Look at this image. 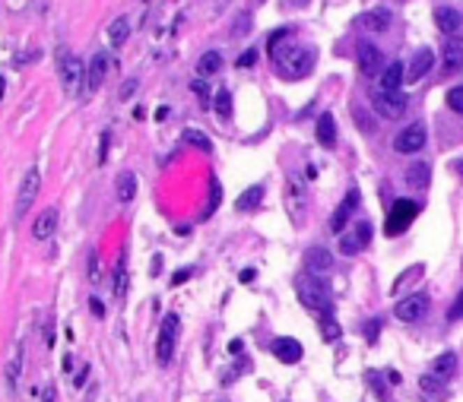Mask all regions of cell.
Listing matches in <instances>:
<instances>
[{
	"mask_svg": "<svg viewBox=\"0 0 463 402\" xmlns=\"http://www.w3.org/2000/svg\"><path fill=\"white\" fill-rule=\"evenodd\" d=\"M298 298H302V304L308 307V311H314V314L321 317H330L333 314V292L330 285H327L324 279H318V276H304V279H298Z\"/></svg>",
	"mask_w": 463,
	"mask_h": 402,
	"instance_id": "cell-1",
	"label": "cell"
},
{
	"mask_svg": "<svg viewBox=\"0 0 463 402\" xmlns=\"http://www.w3.org/2000/svg\"><path fill=\"white\" fill-rule=\"evenodd\" d=\"M273 61H277L279 73H283L286 80H302V76L314 67V48H308V45H298V48L286 51V57H273Z\"/></svg>",
	"mask_w": 463,
	"mask_h": 402,
	"instance_id": "cell-2",
	"label": "cell"
},
{
	"mask_svg": "<svg viewBox=\"0 0 463 402\" xmlns=\"http://www.w3.org/2000/svg\"><path fill=\"white\" fill-rule=\"evenodd\" d=\"M416 212H419V203L416 200H397L394 206H390L388 218H384V234L388 238H397V234H403L409 228V222L416 218Z\"/></svg>",
	"mask_w": 463,
	"mask_h": 402,
	"instance_id": "cell-3",
	"label": "cell"
},
{
	"mask_svg": "<svg viewBox=\"0 0 463 402\" xmlns=\"http://www.w3.org/2000/svg\"><path fill=\"white\" fill-rule=\"evenodd\" d=\"M178 327H181V320H178V314H168L166 320H162V327H159V339H156V362L166 368L168 362H172V355H175V342H178Z\"/></svg>",
	"mask_w": 463,
	"mask_h": 402,
	"instance_id": "cell-4",
	"label": "cell"
},
{
	"mask_svg": "<svg viewBox=\"0 0 463 402\" xmlns=\"http://www.w3.org/2000/svg\"><path fill=\"white\" fill-rule=\"evenodd\" d=\"M38 191H42V171L29 168L20 181V193H16V218H22L32 209V203L38 200Z\"/></svg>",
	"mask_w": 463,
	"mask_h": 402,
	"instance_id": "cell-5",
	"label": "cell"
},
{
	"mask_svg": "<svg viewBox=\"0 0 463 402\" xmlns=\"http://www.w3.org/2000/svg\"><path fill=\"white\" fill-rule=\"evenodd\" d=\"M61 82L70 96H80V89H83V82H86V70H83V61L76 54L61 57Z\"/></svg>",
	"mask_w": 463,
	"mask_h": 402,
	"instance_id": "cell-6",
	"label": "cell"
},
{
	"mask_svg": "<svg viewBox=\"0 0 463 402\" xmlns=\"http://www.w3.org/2000/svg\"><path fill=\"white\" fill-rule=\"evenodd\" d=\"M372 241V225L368 222H355L353 232H343L339 234V253H346V257H353V253H359L362 247Z\"/></svg>",
	"mask_w": 463,
	"mask_h": 402,
	"instance_id": "cell-7",
	"label": "cell"
},
{
	"mask_svg": "<svg viewBox=\"0 0 463 402\" xmlns=\"http://www.w3.org/2000/svg\"><path fill=\"white\" fill-rule=\"evenodd\" d=\"M381 67H384V54H381V48H378V45H372V41H362V45H359V70H362V76L378 80Z\"/></svg>",
	"mask_w": 463,
	"mask_h": 402,
	"instance_id": "cell-8",
	"label": "cell"
},
{
	"mask_svg": "<svg viewBox=\"0 0 463 402\" xmlns=\"http://www.w3.org/2000/svg\"><path fill=\"white\" fill-rule=\"evenodd\" d=\"M422 146H425V127H422V124L403 127L394 140V149L400 152V156H413V152H419Z\"/></svg>",
	"mask_w": 463,
	"mask_h": 402,
	"instance_id": "cell-9",
	"label": "cell"
},
{
	"mask_svg": "<svg viewBox=\"0 0 463 402\" xmlns=\"http://www.w3.org/2000/svg\"><path fill=\"white\" fill-rule=\"evenodd\" d=\"M374 108L384 117H400L406 111V96L403 92H372Z\"/></svg>",
	"mask_w": 463,
	"mask_h": 402,
	"instance_id": "cell-10",
	"label": "cell"
},
{
	"mask_svg": "<svg viewBox=\"0 0 463 402\" xmlns=\"http://www.w3.org/2000/svg\"><path fill=\"white\" fill-rule=\"evenodd\" d=\"M355 206H359V191H355V187H349V191H346V197H343V203H339V209L333 212V218H330V232L333 234H343L346 232V222H349V216L355 212Z\"/></svg>",
	"mask_w": 463,
	"mask_h": 402,
	"instance_id": "cell-11",
	"label": "cell"
},
{
	"mask_svg": "<svg viewBox=\"0 0 463 402\" xmlns=\"http://www.w3.org/2000/svg\"><path fill=\"white\" fill-rule=\"evenodd\" d=\"M403 82H406V67H403L400 61H394L378 80H374V92H400Z\"/></svg>",
	"mask_w": 463,
	"mask_h": 402,
	"instance_id": "cell-12",
	"label": "cell"
},
{
	"mask_svg": "<svg viewBox=\"0 0 463 402\" xmlns=\"http://www.w3.org/2000/svg\"><path fill=\"white\" fill-rule=\"evenodd\" d=\"M441 70L448 76H454L463 70V38H454V35L448 38V45H444V51H441Z\"/></svg>",
	"mask_w": 463,
	"mask_h": 402,
	"instance_id": "cell-13",
	"label": "cell"
},
{
	"mask_svg": "<svg viewBox=\"0 0 463 402\" xmlns=\"http://www.w3.org/2000/svg\"><path fill=\"white\" fill-rule=\"evenodd\" d=\"M286 209H289V216L295 218V222H302V216H304V184L298 181V177H289V181H286Z\"/></svg>",
	"mask_w": 463,
	"mask_h": 402,
	"instance_id": "cell-14",
	"label": "cell"
},
{
	"mask_svg": "<svg viewBox=\"0 0 463 402\" xmlns=\"http://www.w3.org/2000/svg\"><path fill=\"white\" fill-rule=\"evenodd\" d=\"M270 348H273V355H277L283 364H298V362H302V355H304L302 352V342L289 339V336H279V339H273V345H270Z\"/></svg>",
	"mask_w": 463,
	"mask_h": 402,
	"instance_id": "cell-15",
	"label": "cell"
},
{
	"mask_svg": "<svg viewBox=\"0 0 463 402\" xmlns=\"http://www.w3.org/2000/svg\"><path fill=\"white\" fill-rule=\"evenodd\" d=\"M425 304H429L425 295H409V298H403L400 304L394 307V314L400 317L403 323H413V320H419V317L425 314Z\"/></svg>",
	"mask_w": 463,
	"mask_h": 402,
	"instance_id": "cell-16",
	"label": "cell"
},
{
	"mask_svg": "<svg viewBox=\"0 0 463 402\" xmlns=\"http://www.w3.org/2000/svg\"><path fill=\"white\" fill-rule=\"evenodd\" d=\"M435 67V54H432L429 48H422L413 54V61L406 64V82H419L422 76L429 73V70Z\"/></svg>",
	"mask_w": 463,
	"mask_h": 402,
	"instance_id": "cell-17",
	"label": "cell"
},
{
	"mask_svg": "<svg viewBox=\"0 0 463 402\" xmlns=\"http://www.w3.org/2000/svg\"><path fill=\"white\" fill-rule=\"evenodd\" d=\"M304 266H308V273H330L333 269V253L327 247H308L304 253Z\"/></svg>",
	"mask_w": 463,
	"mask_h": 402,
	"instance_id": "cell-18",
	"label": "cell"
},
{
	"mask_svg": "<svg viewBox=\"0 0 463 402\" xmlns=\"http://www.w3.org/2000/svg\"><path fill=\"white\" fill-rule=\"evenodd\" d=\"M105 73H108V54H105V51H96L89 70H86V89H92V92H96V89L105 82Z\"/></svg>",
	"mask_w": 463,
	"mask_h": 402,
	"instance_id": "cell-19",
	"label": "cell"
},
{
	"mask_svg": "<svg viewBox=\"0 0 463 402\" xmlns=\"http://www.w3.org/2000/svg\"><path fill=\"white\" fill-rule=\"evenodd\" d=\"M54 232H57V209H54V206H48L42 216L35 218L32 234H35V241H48Z\"/></svg>",
	"mask_w": 463,
	"mask_h": 402,
	"instance_id": "cell-20",
	"label": "cell"
},
{
	"mask_svg": "<svg viewBox=\"0 0 463 402\" xmlns=\"http://www.w3.org/2000/svg\"><path fill=\"white\" fill-rule=\"evenodd\" d=\"M314 137H318L321 146H337V121H333L330 111H324V114L318 117V127H314Z\"/></svg>",
	"mask_w": 463,
	"mask_h": 402,
	"instance_id": "cell-21",
	"label": "cell"
},
{
	"mask_svg": "<svg viewBox=\"0 0 463 402\" xmlns=\"http://www.w3.org/2000/svg\"><path fill=\"white\" fill-rule=\"evenodd\" d=\"M359 26L368 29V32H388L390 29V10H384V7L368 10V13H362Z\"/></svg>",
	"mask_w": 463,
	"mask_h": 402,
	"instance_id": "cell-22",
	"label": "cell"
},
{
	"mask_svg": "<svg viewBox=\"0 0 463 402\" xmlns=\"http://www.w3.org/2000/svg\"><path fill=\"white\" fill-rule=\"evenodd\" d=\"M435 26L441 29L444 35H454L457 29H460V13H457V10H450V7H438L435 10Z\"/></svg>",
	"mask_w": 463,
	"mask_h": 402,
	"instance_id": "cell-23",
	"label": "cell"
},
{
	"mask_svg": "<svg viewBox=\"0 0 463 402\" xmlns=\"http://www.w3.org/2000/svg\"><path fill=\"white\" fill-rule=\"evenodd\" d=\"M222 70V54L219 51H203L200 54V61H197V76H216Z\"/></svg>",
	"mask_w": 463,
	"mask_h": 402,
	"instance_id": "cell-24",
	"label": "cell"
},
{
	"mask_svg": "<svg viewBox=\"0 0 463 402\" xmlns=\"http://www.w3.org/2000/svg\"><path fill=\"white\" fill-rule=\"evenodd\" d=\"M127 35H131V22H127V16H118V20L108 26V41L111 48H121L127 41Z\"/></svg>",
	"mask_w": 463,
	"mask_h": 402,
	"instance_id": "cell-25",
	"label": "cell"
},
{
	"mask_svg": "<svg viewBox=\"0 0 463 402\" xmlns=\"http://www.w3.org/2000/svg\"><path fill=\"white\" fill-rule=\"evenodd\" d=\"M133 197H137V174H133V171H124V174L118 177V200L121 203H133Z\"/></svg>",
	"mask_w": 463,
	"mask_h": 402,
	"instance_id": "cell-26",
	"label": "cell"
},
{
	"mask_svg": "<svg viewBox=\"0 0 463 402\" xmlns=\"http://www.w3.org/2000/svg\"><path fill=\"white\" fill-rule=\"evenodd\" d=\"M406 181L413 187H429V181H432V168L425 162H413L409 165V171H406Z\"/></svg>",
	"mask_w": 463,
	"mask_h": 402,
	"instance_id": "cell-27",
	"label": "cell"
},
{
	"mask_svg": "<svg viewBox=\"0 0 463 402\" xmlns=\"http://www.w3.org/2000/svg\"><path fill=\"white\" fill-rule=\"evenodd\" d=\"M260 200H263V184H254V187H248V191L238 197L235 206L242 212H251V209H257V203H260Z\"/></svg>",
	"mask_w": 463,
	"mask_h": 402,
	"instance_id": "cell-28",
	"label": "cell"
},
{
	"mask_svg": "<svg viewBox=\"0 0 463 402\" xmlns=\"http://www.w3.org/2000/svg\"><path fill=\"white\" fill-rule=\"evenodd\" d=\"M432 371H435L438 377H454V371H457V355H454V352L438 355L435 364H432Z\"/></svg>",
	"mask_w": 463,
	"mask_h": 402,
	"instance_id": "cell-29",
	"label": "cell"
},
{
	"mask_svg": "<svg viewBox=\"0 0 463 402\" xmlns=\"http://www.w3.org/2000/svg\"><path fill=\"white\" fill-rule=\"evenodd\" d=\"M3 377H7V387L16 389V383H20V377H22V348H20V352H13V358L7 362Z\"/></svg>",
	"mask_w": 463,
	"mask_h": 402,
	"instance_id": "cell-30",
	"label": "cell"
},
{
	"mask_svg": "<svg viewBox=\"0 0 463 402\" xmlns=\"http://www.w3.org/2000/svg\"><path fill=\"white\" fill-rule=\"evenodd\" d=\"M127 295V266L124 260H118V269H115V298H124Z\"/></svg>",
	"mask_w": 463,
	"mask_h": 402,
	"instance_id": "cell-31",
	"label": "cell"
},
{
	"mask_svg": "<svg viewBox=\"0 0 463 402\" xmlns=\"http://www.w3.org/2000/svg\"><path fill=\"white\" fill-rule=\"evenodd\" d=\"M444 102H448V108L454 111V114H463V86L448 89V96H444Z\"/></svg>",
	"mask_w": 463,
	"mask_h": 402,
	"instance_id": "cell-32",
	"label": "cell"
},
{
	"mask_svg": "<svg viewBox=\"0 0 463 402\" xmlns=\"http://www.w3.org/2000/svg\"><path fill=\"white\" fill-rule=\"evenodd\" d=\"M216 114L219 117L232 114V96H228V89H219V92H216Z\"/></svg>",
	"mask_w": 463,
	"mask_h": 402,
	"instance_id": "cell-33",
	"label": "cell"
},
{
	"mask_svg": "<svg viewBox=\"0 0 463 402\" xmlns=\"http://www.w3.org/2000/svg\"><path fill=\"white\" fill-rule=\"evenodd\" d=\"M184 140H187V143H191V146H200L203 152H213V143H210V140L203 137L200 130H187V133H184Z\"/></svg>",
	"mask_w": 463,
	"mask_h": 402,
	"instance_id": "cell-34",
	"label": "cell"
},
{
	"mask_svg": "<svg viewBox=\"0 0 463 402\" xmlns=\"http://www.w3.org/2000/svg\"><path fill=\"white\" fill-rule=\"evenodd\" d=\"M419 383H422V389H425V393H444L441 380H435V374H425V377H419Z\"/></svg>",
	"mask_w": 463,
	"mask_h": 402,
	"instance_id": "cell-35",
	"label": "cell"
},
{
	"mask_svg": "<svg viewBox=\"0 0 463 402\" xmlns=\"http://www.w3.org/2000/svg\"><path fill=\"white\" fill-rule=\"evenodd\" d=\"M108 140H111V133L105 130V133H102V146H98V165L108 162Z\"/></svg>",
	"mask_w": 463,
	"mask_h": 402,
	"instance_id": "cell-36",
	"label": "cell"
},
{
	"mask_svg": "<svg viewBox=\"0 0 463 402\" xmlns=\"http://www.w3.org/2000/svg\"><path fill=\"white\" fill-rule=\"evenodd\" d=\"M133 92H137V80H127L124 86H121V102H127V98H131Z\"/></svg>",
	"mask_w": 463,
	"mask_h": 402,
	"instance_id": "cell-37",
	"label": "cell"
},
{
	"mask_svg": "<svg viewBox=\"0 0 463 402\" xmlns=\"http://www.w3.org/2000/svg\"><path fill=\"white\" fill-rule=\"evenodd\" d=\"M89 279L92 282L98 279V253H92V257H89Z\"/></svg>",
	"mask_w": 463,
	"mask_h": 402,
	"instance_id": "cell-38",
	"label": "cell"
},
{
	"mask_svg": "<svg viewBox=\"0 0 463 402\" xmlns=\"http://www.w3.org/2000/svg\"><path fill=\"white\" fill-rule=\"evenodd\" d=\"M89 311H92V317H105V307H102V301H98V298L89 301Z\"/></svg>",
	"mask_w": 463,
	"mask_h": 402,
	"instance_id": "cell-39",
	"label": "cell"
},
{
	"mask_svg": "<svg viewBox=\"0 0 463 402\" xmlns=\"http://www.w3.org/2000/svg\"><path fill=\"white\" fill-rule=\"evenodd\" d=\"M257 61V54H254V51H248V54H242V57H238V67H251V64H254Z\"/></svg>",
	"mask_w": 463,
	"mask_h": 402,
	"instance_id": "cell-40",
	"label": "cell"
},
{
	"mask_svg": "<svg viewBox=\"0 0 463 402\" xmlns=\"http://www.w3.org/2000/svg\"><path fill=\"white\" fill-rule=\"evenodd\" d=\"M187 276H191V269H181V273L172 276V285H181V282H187Z\"/></svg>",
	"mask_w": 463,
	"mask_h": 402,
	"instance_id": "cell-41",
	"label": "cell"
},
{
	"mask_svg": "<svg viewBox=\"0 0 463 402\" xmlns=\"http://www.w3.org/2000/svg\"><path fill=\"white\" fill-rule=\"evenodd\" d=\"M194 92L207 98V82H203V76H200V80H194Z\"/></svg>",
	"mask_w": 463,
	"mask_h": 402,
	"instance_id": "cell-42",
	"label": "cell"
},
{
	"mask_svg": "<svg viewBox=\"0 0 463 402\" xmlns=\"http://www.w3.org/2000/svg\"><path fill=\"white\" fill-rule=\"evenodd\" d=\"M463 314V292H460V298H457V304H454V311H450V317H460Z\"/></svg>",
	"mask_w": 463,
	"mask_h": 402,
	"instance_id": "cell-43",
	"label": "cell"
},
{
	"mask_svg": "<svg viewBox=\"0 0 463 402\" xmlns=\"http://www.w3.org/2000/svg\"><path fill=\"white\" fill-rule=\"evenodd\" d=\"M86 374H89V368H83V371H80V374H76V387H83V383H86Z\"/></svg>",
	"mask_w": 463,
	"mask_h": 402,
	"instance_id": "cell-44",
	"label": "cell"
},
{
	"mask_svg": "<svg viewBox=\"0 0 463 402\" xmlns=\"http://www.w3.org/2000/svg\"><path fill=\"white\" fill-rule=\"evenodd\" d=\"M242 282H254V269H244V273H242Z\"/></svg>",
	"mask_w": 463,
	"mask_h": 402,
	"instance_id": "cell-45",
	"label": "cell"
},
{
	"mask_svg": "<svg viewBox=\"0 0 463 402\" xmlns=\"http://www.w3.org/2000/svg\"><path fill=\"white\" fill-rule=\"evenodd\" d=\"M454 171H457V174L463 177V158H460V162H454Z\"/></svg>",
	"mask_w": 463,
	"mask_h": 402,
	"instance_id": "cell-46",
	"label": "cell"
},
{
	"mask_svg": "<svg viewBox=\"0 0 463 402\" xmlns=\"http://www.w3.org/2000/svg\"><path fill=\"white\" fill-rule=\"evenodd\" d=\"M45 402H54V389H48V393H45Z\"/></svg>",
	"mask_w": 463,
	"mask_h": 402,
	"instance_id": "cell-47",
	"label": "cell"
}]
</instances>
